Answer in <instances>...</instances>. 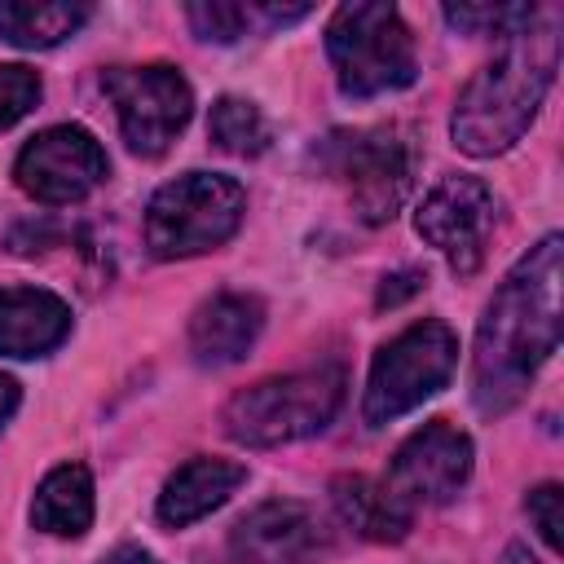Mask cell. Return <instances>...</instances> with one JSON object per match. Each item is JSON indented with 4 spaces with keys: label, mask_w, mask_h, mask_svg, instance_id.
I'll return each mask as SVG.
<instances>
[{
    "label": "cell",
    "mask_w": 564,
    "mask_h": 564,
    "mask_svg": "<svg viewBox=\"0 0 564 564\" xmlns=\"http://www.w3.org/2000/svg\"><path fill=\"white\" fill-rule=\"evenodd\" d=\"M40 101V75L31 66H0V128H13Z\"/></svg>",
    "instance_id": "obj_22"
},
{
    "label": "cell",
    "mask_w": 564,
    "mask_h": 564,
    "mask_svg": "<svg viewBox=\"0 0 564 564\" xmlns=\"http://www.w3.org/2000/svg\"><path fill=\"white\" fill-rule=\"evenodd\" d=\"M128 150L159 159L194 115V88L176 66H115L101 75Z\"/></svg>",
    "instance_id": "obj_8"
},
{
    "label": "cell",
    "mask_w": 564,
    "mask_h": 564,
    "mask_svg": "<svg viewBox=\"0 0 564 564\" xmlns=\"http://www.w3.org/2000/svg\"><path fill=\"white\" fill-rule=\"evenodd\" d=\"M467 476H471V436L445 419H432L397 445L383 485L414 511V507L449 502L467 485Z\"/></svg>",
    "instance_id": "obj_11"
},
{
    "label": "cell",
    "mask_w": 564,
    "mask_h": 564,
    "mask_svg": "<svg viewBox=\"0 0 564 564\" xmlns=\"http://www.w3.org/2000/svg\"><path fill=\"white\" fill-rule=\"evenodd\" d=\"M502 564H542V560H533V555H529V546H520V542H511V546L502 551Z\"/></svg>",
    "instance_id": "obj_27"
},
{
    "label": "cell",
    "mask_w": 564,
    "mask_h": 564,
    "mask_svg": "<svg viewBox=\"0 0 564 564\" xmlns=\"http://www.w3.org/2000/svg\"><path fill=\"white\" fill-rule=\"evenodd\" d=\"M555 66H560V26H555V18H546V22L533 18L458 93V106L449 119L454 145L471 159H494V154L511 150L538 119V110L551 93Z\"/></svg>",
    "instance_id": "obj_2"
},
{
    "label": "cell",
    "mask_w": 564,
    "mask_h": 564,
    "mask_svg": "<svg viewBox=\"0 0 564 564\" xmlns=\"http://www.w3.org/2000/svg\"><path fill=\"white\" fill-rule=\"evenodd\" d=\"M247 194L234 176L220 172H185L154 189L145 207V247L159 260H185L216 251L242 225Z\"/></svg>",
    "instance_id": "obj_4"
},
{
    "label": "cell",
    "mask_w": 564,
    "mask_h": 564,
    "mask_svg": "<svg viewBox=\"0 0 564 564\" xmlns=\"http://www.w3.org/2000/svg\"><path fill=\"white\" fill-rule=\"evenodd\" d=\"M308 9H282V4H229V0H212V4H189L185 18L194 26L198 40H216V44H234L238 35H247L251 26H282V22H300Z\"/></svg>",
    "instance_id": "obj_19"
},
{
    "label": "cell",
    "mask_w": 564,
    "mask_h": 564,
    "mask_svg": "<svg viewBox=\"0 0 564 564\" xmlns=\"http://www.w3.org/2000/svg\"><path fill=\"white\" fill-rule=\"evenodd\" d=\"M70 335V304L44 286H4L0 291V352L4 357H44Z\"/></svg>",
    "instance_id": "obj_15"
},
{
    "label": "cell",
    "mask_w": 564,
    "mask_h": 564,
    "mask_svg": "<svg viewBox=\"0 0 564 564\" xmlns=\"http://www.w3.org/2000/svg\"><path fill=\"white\" fill-rule=\"evenodd\" d=\"M247 480V467L234 463V458H216V454H198L189 463H181L163 494H159V520L167 529H189L194 520L212 516L216 507H225L238 485Z\"/></svg>",
    "instance_id": "obj_14"
},
{
    "label": "cell",
    "mask_w": 564,
    "mask_h": 564,
    "mask_svg": "<svg viewBox=\"0 0 564 564\" xmlns=\"http://www.w3.org/2000/svg\"><path fill=\"white\" fill-rule=\"evenodd\" d=\"M330 502L339 520L366 542H401L414 524V511L383 480H370V476H335Z\"/></svg>",
    "instance_id": "obj_16"
},
{
    "label": "cell",
    "mask_w": 564,
    "mask_h": 564,
    "mask_svg": "<svg viewBox=\"0 0 564 564\" xmlns=\"http://www.w3.org/2000/svg\"><path fill=\"white\" fill-rule=\"evenodd\" d=\"M317 163L344 181L348 203L366 225L392 220L414 185V145L397 128L330 132L317 145Z\"/></svg>",
    "instance_id": "obj_7"
},
{
    "label": "cell",
    "mask_w": 564,
    "mask_h": 564,
    "mask_svg": "<svg viewBox=\"0 0 564 564\" xmlns=\"http://www.w3.org/2000/svg\"><path fill=\"white\" fill-rule=\"evenodd\" d=\"M18 401H22V388H18V383H13L9 375H0V432H4V423L13 419Z\"/></svg>",
    "instance_id": "obj_26"
},
{
    "label": "cell",
    "mask_w": 564,
    "mask_h": 564,
    "mask_svg": "<svg viewBox=\"0 0 564 564\" xmlns=\"http://www.w3.org/2000/svg\"><path fill=\"white\" fill-rule=\"evenodd\" d=\"M560 485H538L529 498H524V511H529V520H533V529H538V538L555 551L560 546V529H564V511H560Z\"/></svg>",
    "instance_id": "obj_23"
},
{
    "label": "cell",
    "mask_w": 564,
    "mask_h": 564,
    "mask_svg": "<svg viewBox=\"0 0 564 564\" xmlns=\"http://www.w3.org/2000/svg\"><path fill=\"white\" fill-rule=\"evenodd\" d=\"M538 18L533 4H449L445 9V22L467 31V35H520L529 22Z\"/></svg>",
    "instance_id": "obj_21"
},
{
    "label": "cell",
    "mask_w": 564,
    "mask_h": 564,
    "mask_svg": "<svg viewBox=\"0 0 564 564\" xmlns=\"http://www.w3.org/2000/svg\"><path fill=\"white\" fill-rule=\"evenodd\" d=\"M423 282H427V273H419V269H405V273H392V278H383V286H379V308H388V304H401V300H405V295H414Z\"/></svg>",
    "instance_id": "obj_24"
},
{
    "label": "cell",
    "mask_w": 564,
    "mask_h": 564,
    "mask_svg": "<svg viewBox=\"0 0 564 564\" xmlns=\"http://www.w3.org/2000/svg\"><path fill=\"white\" fill-rule=\"evenodd\" d=\"M110 172V159L101 150V141L79 128V123H57L35 132L13 163L18 185L48 207H70L79 198H88Z\"/></svg>",
    "instance_id": "obj_9"
},
{
    "label": "cell",
    "mask_w": 564,
    "mask_h": 564,
    "mask_svg": "<svg viewBox=\"0 0 564 564\" xmlns=\"http://www.w3.org/2000/svg\"><path fill=\"white\" fill-rule=\"evenodd\" d=\"M229 551L238 564H322L330 555V529L308 502L269 498L234 524Z\"/></svg>",
    "instance_id": "obj_12"
},
{
    "label": "cell",
    "mask_w": 564,
    "mask_h": 564,
    "mask_svg": "<svg viewBox=\"0 0 564 564\" xmlns=\"http://www.w3.org/2000/svg\"><path fill=\"white\" fill-rule=\"evenodd\" d=\"M560 278L564 242L546 234L502 278L476 326L471 401L480 414H507L560 344Z\"/></svg>",
    "instance_id": "obj_1"
},
{
    "label": "cell",
    "mask_w": 564,
    "mask_h": 564,
    "mask_svg": "<svg viewBox=\"0 0 564 564\" xmlns=\"http://www.w3.org/2000/svg\"><path fill=\"white\" fill-rule=\"evenodd\" d=\"M264 330V304L242 291H220L189 317V352L198 366H234Z\"/></svg>",
    "instance_id": "obj_13"
},
{
    "label": "cell",
    "mask_w": 564,
    "mask_h": 564,
    "mask_svg": "<svg viewBox=\"0 0 564 564\" xmlns=\"http://www.w3.org/2000/svg\"><path fill=\"white\" fill-rule=\"evenodd\" d=\"M88 22V4L70 0H0V40L18 48H53Z\"/></svg>",
    "instance_id": "obj_18"
},
{
    "label": "cell",
    "mask_w": 564,
    "mask_h": 564,
    "mask_svg": "<svg viewBox=\"0 0 564 564\" xmlns=\"http://www.w3.org/2000/svg\"><path fill=\"white\" fill-rule=\"evenodd\" d=\"M101 564H159V560H154V551H145V546H137V542H123V546H115L110 555H101Z\"/></svg>",
    "instance_id": "obj_25"
},
{
    "label": "cell",
    "mask_w": 564,
    "mask_h": 564,
    "mask_svg": "<svg viewBox=\"0 0 564 564\" xmlns=\"http://www.w3.org/2000/svg\"><path fill=\"white\" fill-rule=\"evenodd\" d=\"M454 366H458V335L445 322L427 317V322L405 326L370 361V379H366V397H361L366 423L383 427V423L410 414L414 405H423L432 392H441L449 383Z\"/></svg>",
    "instance_id": "obj_6"
},
{
    "label": "cell",
    "mask_w": 564,
    "mask_h": 564,
    "mask_svg": "<svg viewBox=\"0 0 564 564\" xmlns=\"http://www.w3.org/2000/svg\"><path fill=\"white\" fill-rule=\"evenodd\" d=\"M494 225H498V198L476 176H441L414 212V234L427 247H436L449 260V269L463 278L480 269Z\"/></svg>",
    "instance_id": "obj_10"
},
{
    "label": "cell",
    "mask_w": 564,
    "mask_h": 564,
    "mask_svg": "<svg viewBox=\"0 0 564 564\" xmlns=\"http://www.w3.org/2000/svg\"><path fill=\"white\" fill-rule=\"evenodd\" d=\"M31 524L53 538H79L93 524V476L84 463H57L35 498H31Z\"/></svg>",
    "instance_id": "obj_17"
},
{
    "label": "cell",
    "mask_w": 564,
    "mask_h": 564,
    "mask_svg": "<svg viewBox=\"0 0 564 564\" xmlns=\"http://www.w3.org/2000/svg\"><path fill=\"white\" fill-rule=\"evenodd\" d=\"M344 401V370L339 366H313L295 375L260 379L229 397L220 410L225 436L247 449H273L304 441L322 432Z\"/></svg>",
    "instance_id": "obj_3"
},
{
    "label": "cell",
    "mask_w": 564,
    "mask_h": 564,
    "mask_svg": "<svg viewBox=\"0 0 564 564\" xmlns=\"http://www.w3.org/2000/svg\"><path fill=\"white\" fill-rule=\"evenodd\" d=\"M207 137H212L225 154H238V159H256V154L269 150V123H264L260 106L247 101V97H220V101L212 106Z\"/></svg>",
    "instance_id": "obj_20"
},
{
    "label": "cell",
    "mask_w": 564,
    "mask_h": 564,
    "mask_svg": "<svg viewBox=\"0 0 564 564\" xmlns=\"http://www.w3.org/2000/svg\"><path fill=\"white\" fill-rule=\"evenodd\" d=\"M326 53L344 97H379L414 84V40L392 4L357 0L335 9L326 26Z\"/></svg>",
    "instance_id": "obj_5"
}]
</instances>
